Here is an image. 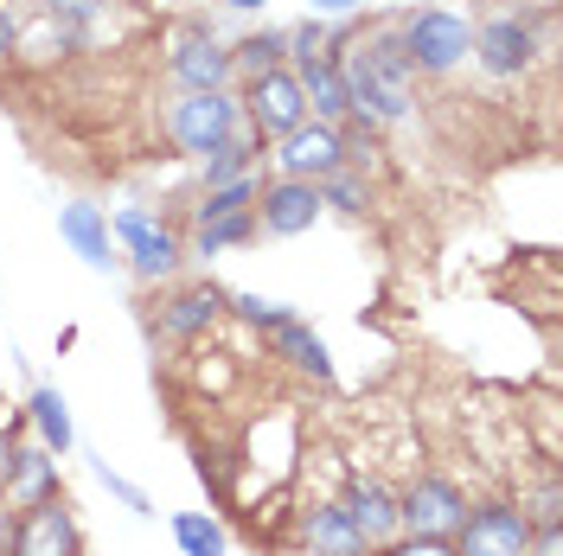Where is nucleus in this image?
Listing matches in <instances>:
<instances>
[{
  "label": "nucleus",
  "instance_id": "f8f14e48",
  "mask_svg": "<svg viewBox=\"0 0 563 556\" xmlns=\"http://www.w3.org/2000/svg\"><path fill=\"white\" fill-rule=\"evenodd\" d=\"M256 237H308L320 218H327V205H320V186L314 179H282V174H263V186H256Z\"/></svg>",
  "mask_w": 563,
  "mask_h": 556
},
{
  "label": "nucleus",
  "instance_id": "c85d7f7f",
  "mask_svg": "<svg viewBox=\"0 0 563 556\" xmlns=\"http://www.w3.org/2000/svg\"><path fill=\"white\" fill-rule=\"evenodd\" d=\"M519 505H526L531 524H563V487H558V474H544L531 492H519Z\"/></svg>",
  "mask_w": 563,
  "mask_h": 556
},
{
  "label": "nucleus",
  "instance_id": "2eb2a0df",
  "mask_svg": "<svg viewBox=\"0 0 563 556\" xmlns=\"http://www.w3.org/2000/svg\"><path fill=\"white\" fill-rule=\"evenodd\" d=\"M13 556H84V524H77V505H70L65 492L20 512Z\"/></svg>",
  "mask_w": 563,
  "mask_h": 556
},
{
  "label": "nucleus",
  "instance_id": "20e7f679",
  "mask_svg": "<svg viewBox=\"0 0 563 556\" xmlns=\"http://www.w3.org/2000/svg\"><path fill=\"white\" fill-rule=\"evenodd\" d=\"M397 38H404V52H410L417 84H449V77H461L467 58H474V13L429 0V7L397 13Z\"/></svg>",
  "mask_w": 563,
  "mask_h": 556
},
{
  "label": "nucleus",
  "instance_id": "a878e982",
  "mask_svg": "<svg viewBox=\"0 0 563 556\" xmlns=\"http://www.w3.org/2000/svg\"><path fill=\"white\" fill-rule=\"evenodd\" d=\"M320 205L340 211V218H352V224H365V211H372V179L352 174V167L327 174V179H320Z\"/></svg>",
  "mask_w": 563,
  "mask_h": 556
},
{
  "label": "nucleus",
  "instance_id": "c9c22d12",
  "mask_svg": "<svg viewBox=\"0 0 563 556\" xmlns=\"http://www.w3.org/2000/svg\"><path fill=\"white\" fill-rule=\"evenodd\" d=\"M13 531H20V505L0 499V556H13Z\"/></svg>",
  "mask_w": 563,
  "mask_h": 556
},
{
  "label": "nucleus",
  "instance_id": "f257e3e1",
  "mask_svg": "<svg viewBox=\"0 0 563 556\" xmlns=\"http://www.w3.org/2000/svg\"><path fill=\"white\" fill-rule=\"evenodd\" d=\"M340 58V77H346V122H365V129H404L417 115V70H410V52L397 38V20H352V26H333V45Z\"/></svg>",
  "mask_w": 563,
  "mask_h": 556
},
{
  "label": "nucleus",
  "instance_id": "c756f323",
  "mask_svg": "<svg viewBox=\"0 0 563 556\" xmlns=\"http://www.w3.org/2000/svg\"><path fill=\"white\" fill-rule=\"evenodd\" d=\"M282 33H288V58H301V52H327V45H333V26H320V20H308V13H301L295 26H282Z\"/></svg>",
  "mask_w": 563,
  "mask_h": 556
},
{
  "label": "nucleus",
  "instance_id": "473e14b6",
  "mask_svg": "<svg viewBox=\"0 0 563 556\" xmlns=\"http://www.w3.org/2000/svg\"><path fill=\"white\" fill-rule=\"evenodd\" d=\"M372 556H455V544L449 537H390L385 551H372Z\"/></svg>",
  "mask_w": 563,
  "mask_h": 556
},
{
  "label": "nucleus",
  "instance_id": "6ab92c4d",
  "mask_svg": "<svg viewBox=\"0 0 563 556\" xmlns=\"http://www.w3.org/2000/svg\"><path fill=\"white\" fill-rule=\"evenodd\" d=\"M288 70H295L314 122H346V77H340L333 52H301V58H288Z\"/></svg>",
  "mask_w": 563,
  "mask_h": 556
},
{
  "label": "nucleus",
  "instance_id": "dca6fc26",
  "mask_svg": "<svg viewBox=\"0 0 563 556\" xmlns=\"http://www.w3.org/2000/svg\"><path fill=\"white\" fill-rule=\"evenodd\" d=\"M340 505L352 512V524H358V537H365V551H385L390 537H404L397 487H390L385 474H352V480H346V492H340Z\"/></svg>",
  "mask_w": 563,
  "mask_h": 556
},
{
  "label": "nucleus",
  "instance_id": "6e6552de",
  "mask_svg": "<svg viewBox=\"0 0 563 556\" xmlns=\"http://www.w3.org/2000/svg\"><path fill=\"white\" fill-rule=\"evenodd\" d=\"M467 487L442 467H422L397 487V512H404V537H455L467 519Z\"/></svg>",
  "mask_w": 563,
  "mask_h": 556
},
{
  "label": "nucleus",
  "instance_id": "412c9836",
  "mask_svg": "<svg viewBox=\"0 0 563 556\" xmlns=\"http://www.w3.org/2000/svg\"><path fill=\"white\" fill-rule=\"evenodd\" d=\"M250 244H256V211H224L206 224H186V263H218V256Z\"/></svg>",
  "mask_w": 563,
  "mask_h": 556
},
{
  "label": "nucleus",
  "instance_id": "4c0bfd02",
  "mask_svg": "<svg viewBox=\"0 0 563 556\" xmlns=\"http://www.w3.org/2000/svg\"><path fill=\"white\" fill-rule=\"evenodd\" d=\"M295 556H320V551H295Z\"/></svg>",
  "mask_w": 563,
  "mask_h": 556
},
{
  "label": "nucleus",
  "instance_id": "39448f33",
  "mask_svg": "<svg viewBox=\"0 0 563 556\" xmlns=\"http://www.w3.org/2000/svg\"><path fill=\"white\" fill-rule=\"evenodd\" d=\"M161 135L174 154L186 160H206L211 147H224L231 135H244V109L238 90H174L161 109Z\"/></svg>",
  "mask_w": 563,
  "mask_h": 556
},
{
  "label": "nucleus",
  "instance_id": "f03ea898",
  "mask_svg": "<svg viewBox=\"0 0 563 556\" xmlns=\"http://www.w3.org/2000/svg\"><path fill=\"white\" fill-rule=\"evenodd\" d=\"M551 58V7H493L474 20V58L487 84H526Z\"/></svg>",
  "mask_w": 563,
  "mask_h": 556
},
{
  "label": "nucleus",
  "instance_id": "423d86ee",
  "mask_svg": "<svg viewBox=\"0 0 563 556\" xmlns=\"http://www.w3.org/2000/svg\"><path fill=\"white\" fill-rule=\"evenodd\" d=\"M224 320H231V288H218L211 276H192V281L179 276L161 288V301L147 313V333L167 340V346H199Z\"/></svg>",
  "mask_w": 563,
  "mask_h": 556
},
{
  "label": "nucleus",
  "instance_id": "f3484780",
  "mask_svg": "<svg viewBox=\"0 0 563 556\" xmlns=\"http://www.w3.org/2000/svg\"><path fill=\"white\" fill-rule=\"evenodd\" d=\"M295 537H301V551H320V556H372L340 499H308L295 512Z\"/></svg>",
  "mask_w": 563,
  "mask_h": 556
},
{
  "label": "nucleus",
  "instance_id": "f704fd0d",
  "mask_svg": "<svg viewBox=\"0 0 563 556\" xmlns=\"http://www.w3.org/2000/svg\"><path fill=\"white\" fill-rule=\"evenodd\" d=\"M20 422H0V492H7V474H13V448H20Z\"/></svg>",
  "mask_w": 563,
  "mask_h": 556
},
{
  "label": "nucleus",
  "instance_id": "4be33fe9",
  "mask_svg": "<svg viewBox=\"0 0 563 556\" xmlns=\"http://www.w3.org/2000/svg\"><path fill=\"white\" fill-rule=\"evenodd\" d=\"M250 174H263V141L250 135V129L199 160V186H231V179H250Z\"/></svg>",
  "mask_w": 563,
  "mask_h": 556
},
{
  "label": "nucleus",
  "instance_id": "72a5a7b5",
  "mask_svg": "<svg viewBox=\"0 0 563 556\" xmlns=\"http://www.w3.org/2000/svg\"><path fill=\"white\" fill-rule=\"evenodd\" d=\"M526 556H563V524H531Z\"/></svg>",
  "mask_w": 563,
  "mask_h": 556
},
{
  "label": "nucleus",
  "instance_id": "b1692460",
  "mask_svg": "<svg viewBox=\"0 0 563 556\" xmlns=\"http://www.w3.org/2000/svg\"><path fill=\"white\" fill-rule=\"evenodd\" d=\"M167 531H174L179 556H224V551H231V531H224L218 512H174Z\"/></svg>",
  "mask_w": 563,
  "mask_h": 556
},
{
  "label": "nucleus",
  "instance_id": "0eeeda50",
  "mask_svg": "<svg viewBox=\"0 0 563 556\" xmlns=\"http://www.w3.org/2000/svg\"><path fill=\"white\" fill-rule=\"evenodd\" d=\"M161 70L174 90H231L238 70H231V38L218 33L211 20H179L161 38Z\"/></svg>",
  "mask_w": 563,
  "mask_h": 556
},
{
  "label": "nucleus",
  "instance_id": "a211bd4d",
  "mask_svg": "<svg viewBox=\"0 0 563 556\" xmlns=\"http://www.w3.org/2000/svg\"><path fill=\"white\" fill-rule=\"evenodd\" d=\"M58 467H65V460H58L52 448H38L33 435H20V448H13V474H7V492H0V499L20 505V512H26V505H45V499H58V492H65V474H58Z\"/></svg>",
  "mask_w": 563,
  "mask_h": 556
},
{
  "label": "nucleus",
  "instance_id": "4468645a",
  "mask_svg": "<svg viewBox=\"0 0 563 556\" xmlns=\"http://www.w3.org/2000/svg\"><path fill=\"white\" fill-rule=\"evenodd\" d=\"M263 352L276 358L282 371H295V378H308V383H333V346L314 333V320L295 308V313H282L276 326H263Z\"/></svg>",
  "mask_w": 563,
  "mask_h": 556
},
{
  "label": "nucleus",
  "instance_id": "e433bc0d",
  "mask_svg": "<svg viewBox=\"0 0 563 556\" xmlns=\"http://www.w3.org/2000/svg\"><path fill=\"white\" fill-rule=\"evenodd\" d=\"M218 7H231V13H263L269 0H218Z\"/></svg>",
  "mask_w": 563,
  "mask_h": 556
},
{
  "label": "nucleus",
  "instance_id": "7c9ffc66",
  "mask_svg": "<svg viewBox=\"0 0 563 556\" xmlns=\"http://www.w3.org/2000/svg\"><path fill=\"white\" fill-rule=\"evenodd\" d=\"M308 20H320V26H352V20H365V0H308Z\"/></svg>",
  "mask_w": 563,
  "mask_h": 556
},
{
  "label": "nucleus",
  "instance_id": "9d476101",
  "mask_svg": "<svg viewBox=\"0 0 563 556\" xmlns=\"http://www.w3.org/2000/svg\"><path fill=\"white\" fill-rule=\"evenodd\" d=\"M238 90V109H244V129L263 147L276 135H288L295 122H308V97H301V84H295V70H263V77H244V84H231Z\"/></svg>",
  "mask_w": 563,
  "mask_h": 556
},
{
  "label": "nucleus",
  "instance_id": "393cba45",
  "mask_svg": "<svg viewBox=\"0 0 563 556\" xmlns=\"http://www.w3.org/2000/svg\"><path fill=\"white\" fill-rule=\"evenodd\" d=\"M122 0H33L38 20H58V26H70V33L84 38V52H90V38H97V26H103L109 13H115Z\"/></svg>",
  "mask_w": 563,
  "mask_h": 556
},
{
  "label": "nucleus",
  "instance_id": "bb28decb",
  "mask_svg": "<svg viewBox=\"0 0 563 556\" xmlns=\"http://www.w3.org/2000/svg\"><path fill=\"white\" fill-rule=\"evenodd\" d=\"M90 474H97V487H103L109 499H122L135 519H154V499H147V492H141L129 474H122V467H109V454H97V460H90Z\"/></svg>",
  "mask_w": 563,
  "mask_h": 556
},
{
  "label": "nucleus",
  "instance_id": "1a4fd4ad",
  "mask_svg": "<svg viewBox=\"0 0 563 556\" xmlns=\"http://www.w3.org/2000/svg\"><path fill=\"white\" fill-rule=\"evenodd\" d=\"M263 167L282 179H327V174H340L346 167V129L340 122H295L288 135H276L269 147H263Z\"/></svg>",
  "mask_w": 563,
  "mask_h": 556
},
{
  "label": "nucleus",
  "instance_id": "2f4dec72",
  "mask_svg": "<svg viewBox=\"0 0 563 556\" xmlns=\"http://www.w3.org/2000/svg\"><path fill=\"white\" fill-rule=\"evenodd\" d=\"M20 26H26V13H20L13 0H0V70L20 58Z\"/></svg>",
  "mask_w": 563,
  "mask_h": 556
},
{
  "label": "nucleus",
  "instance_id": "7ed1b4c3",
  "mask_svg": "<svg viewBox=\"0 0 563 556\" xmlns=\"http://www.w3.org/2000/svg\"><path fill=\"white\" fill-rule=\"evenodd\" d=\"M109 231L122 249V276H135L141 288H167L186 276V224L154 205H115Z\"/></svg>",
  "mask_w": 563,
  "mask_h": 556
},
{
  "label": "nucleus",
  "instance_id": "cd10ccee",
  "mask_svg": "<svg viewBox=\"0 0 563 556\" xmlns=\"http://www.w3.org/2000/svg\"><path fill=\"white\" fill-rule=\"evenodd\" d=\"M282 313H295V301H269V294H256V288H231V320H244L250 333L276 326Z\"/></svg>",
  "mask_w": 563,
  "mask_h": 556
},
{
  "label": "nucleus",
  "instance_id": "aec40b11",
  "mask_svg": "<svg viewBox=\"0 0 563 556\" xmlns=\"http://www.w3.org/2000/svg\"><path fill=\"white\" fill-rule=\"evenodd\" d=\"M26 435H33L38 448H52L58 460H65V454L77 448V422H70V397L58 390V383H33V390H26Z\"/></svg>",
  "mask_w": 563,
  "mask_h": 556
},
{
  "label": "nucleus",
  "instance_id": "9b49d317",
  "mask_svg": "<svg viewBox=\"0 0 563 556\" xmlns=\"http://www.w3.org/2000/svg\"><path fill=\"white\" fill-rule=\"evenodd\" d=\"M449 544H455V556H526L531 519L519 499H474Z\"/></svg>",
  "mask_w": 563,
  "mask_h": 556
},
{
  "label": "nucleus",
  "instance_id": "ddd939ff",
  "mask_svg": "<svg viewBox=\"0 0 563 556\" xmlns=\"http://www.w3.org/2000/svg\"><path fill=\"white\" fill-rule=\"evenodd\" d=\"M58 237H65V249L90 269V276H122V249H115V231H109V205H97V199H65L58 205Z\"/></svg>",
  "mask_w": 563,
  "mask_h": 556
},
{
  "label": "nucleus",
  "instance_id": "5701e85b",
  "mask_svg": "<svg viewBox=\"0 0 563 556\" xmlns=\"http://www.w3.org/2000/svg\"><path fill=\"white\" fill-rule=\"evenodd\" d=\"M288 65V33L282 26H250L244 38H231V70L238 84L244 77H263V70H282Z\"/></svg>",
  "mask_w": 563,
  "mask_h": 556
}]
</instances>
